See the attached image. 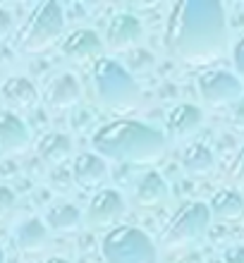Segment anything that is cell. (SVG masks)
Instances as JSON below:
<instances>
[{"label": "cell", "mask_w": 244, "mask_h": 263, "mask_svg": "<svg viewBox=\"0 0 244 263\" xmlns=\"http://www.w3.org/2000/svg\"><path fill=\"white\" fill-rule=\"evenodd\" d=\"M165 43L189 65L216 63L228 48V20L218 0H180L167 17Z\"/></svg>", "instance_id": "6da1fadb"}, {"label": "cell", "mask_w": 244, "mask_h": 263, "mask_svg": "<svg viewBox=\"0 0 244 263\" xmlns=\"http://www.w3.org/2000/svg\"><path fill=\"white\" fill-rule=\"evenodd\" d=\"M93 153L101 158L120 160V163H137L148 165L163 158L165 153V137L151 125L141 120H112L98 127L96 134L91 137Z\"/></svg>", "instance_id": "7a4b0ae2"}, {"label": "cell", "mask_w": 244, "mask_h": 263, "mask_svg": "<svg viewBox=\"0 0 244 263\" xmlns=\"http://www.w3.org/2000/svg\"><path fill=\"white\" fill-rule=\"evenodd\" d=\"M91 82H93L98 103L112 112H129L141 98L139 84L112 58H101L93 65Z\"/></svg>", "instance_id": "3957f363"}, {"label": "cell", "mask_w": 244, "mask_h": 263, "mask_svg": "<svg viewBox=\"0 0 244 263\" xmlns=\"http://www.w3.org/2000/svg\"><path fill=\"white\" fill-rule=\"evenodd\" d=\"M65 29V10L58 0H43L29 12L17 34V46L22 53L36 55L46 53L58 43Z\"/></svg>", "instance_id": "277c9868"}, {"label": "cell", "mask_w": 244, "mask_h": 263, "mask_svg": "<svg viewBox=\"0 0 244 263\" xmlns=\"http://www.w3.org/2000/svg\"><path fill=\"white\" fill-rule=\"evenodd\" d=\"M105 263H158V249L144 230L118 225L105 232L101 242Z\"/></svg>", "instance_id": "5b68a950"}, {"label": "cell", "mask_w": 244, "mask_h": 263, "mask_svg": "<svg viewBox=\"0 0 244 263\" xmlns=\"http://www.w3.org/2000/svg\"><path fill=\"white\" fill-rule=\"evenodd\" d=\"M209 225H211L209 203H203V201H187V203H182L170 215V220L165 222V228L161 232V239L170 249H182V247L199 242L206 235Z\"/></svg>", "instance_id": "8992f818"}, {"label": "cell", "mask_w": 244, "mask_h": 263, "mask_svg": "<svg viewBox=\"0 0 244 263\" xmlns=\"http://www.w3.org/2000/svg\"><path fill=\"white\" fill-rule=\"evenodd\" d=\"M199 96L211 108H228L244 96V84L237 74L228 69H206L196 79Z\"/></svg>", "instance_id": "52a82bcc"}, {"label": "cell", "mask_w": 244, "mask_h": 263, "mask_svg": "<svg viewBox=\"0 0 244 263\" xmlns=\"http://www.w3.org/2000/svg\"><path fill=\"white\" fill-rule=\"evenodd\" d=\"M127 211L125 196L120 194L118 189L105 187L98 189L96 194L91 196L89 208H86V222L91 228H118V222L122 220V215Z\"/></svg>", "instance_id": "ba28073f"}, {"label": "cell", "mask_w": 244, "mask_h": 263, "mask_svg": "<svg viewBox=\"0 0 244 263\" xmlns=\"http://www.w3.org/2000/svg\"><path fill=\"white\" fill-rule=\"evenodd\" d=\"M60 50H63V58L70 60L72 65H96L101 58H103L105 43L101 41V36L93 31V29H74L63 39L60 43Z\"/></svg>", "instance_id": "9c48e42d"}, {"label": "cell", "mask_w": 244, "mask_h": 263, "mask_svg": "<svg viewBox=\"0 0 244 263\" xmlns=\"http://www.w3.org/2000/svg\"><path fill=\"white\" fill-rule=\"evenodd\" d=\"M141 36H144V27H141L139 17L129 12H120L105 27V46L115 53H122V50L134 48L141 41Z\"/></svg>", "instance_id": "30bf717a"}, {"label": "cell", "mask_w": 244, "mask_h": 263, "mask_svg": "<svg viewBox=\"0 0 244 263\" xmlns=\"http://www.w3.org/2000/svg\"><path fill=\"white\" fill-rule=\"evenodd\" d=\"M201 125H203V112H201V108L194 103L175 105L165 118V129L175 141L194 137L196 132L201 129Z\"/></svg>", "instance_id": "8fae6325"}, {"label": "cell", "mask_w": 244, "mask_h": 263, "mask_svg": "<svg viewBox=\"0 0 244 263\" xmlns=\"http://www.w3.org/2000/svg\"><path fill=\"white\" fill-rule=\"evenodd\" d=\"M79 98H82V86H79L77 77L70 72L58 74L43 91V101L53 110H70L79 103Z\"/></svg>", "instance_id": "7c38bea8"}, {"label": "cell", "mask_w": 244, "mask_h": 263, "mask_svg": "<svg viewBox=\"0 0 244 263\" xmlns=\"http://www.w3.org/2000/svg\"><path fill=\"white\" fill-rule=\"evenodd\" d=\"M29 141L27 122L12 110H0V148L5 153H22L29 148Z\"/></svg>", "instance_id": "4fadbf2b"}, {"label": "cell", "mask_w": 244, "mask_h": 263, "mask_svg": "<svg viewBox=\"0 0 244 263\" xmlns=\"http://www.w3.org/2000/svg\"><path fill=\"white\" fill-rule=\"evenodd\" d=\"M72 177H74L79 187L96 189L108 177V163L98 153H79L74 163H72Z\"/></svg>", "instance_id": "5bb4252c"}, {"label": "cell", "mask_w": 244, "mask_h": 263, "mask_svg": "<svg viewBox=\"0 0 244 263\" xmlns=\"http://www.w3.org/2000/svg\"><path fill=\"white\" fill-rule=\"evenodd\" d=\"M0 96L14 110H29L39 103V89L27 77H7L0 86Z\"/></svg>", "instance_id": "9a60e30c"}, {"label": "cell", "mask_w": 244, "mask_h": 263, "mask_svg": "<svg viewBox=\"0 0 244 263\" xmlns=\"http://www.w3.org/2000/svg\"><path fill=\"white\" fill-rule=\"evenodd\" d=\"M170 189H167V182L163 180V175L158 170H148L139 177L137 187H134V201L137 206L141 208H156L165 203Z\"/></svg>", "instance_id": "2e32d148"}, {"label": "cell", "mask_w": 244, "mask_h": 263, "mask_svg": "<svg viewBox=\"0 0 244 263\" xmlns=\"http://www.w3.org/2000/svg\"><path fill=\"white\" fill-rule=\"evenodd\" d=\"M14 242L20 244L22 251L27 254H36V251H43L50 242V230L46 225V220L41 218H27L17 225V232H14Z\"/></svg>", "instance_id": "e0dca14e"}, {"label": "cell", "mask_w": 244, "mask_h": 263, "mask_svg": "<svg viewBox=\"0 0 244 263\" xmlns=\"http://www.w3.org/2000/svg\"><path fill=\"white\" fill-rule=\"evenodd\" d=\"M209 211H211V218H216V220L235 222L239 218H244V196L239 194L237 189H230V187L218 189L209 203Z\"/></svg>", "instance_id": "ac0fdd59"}, {"label": "cell", "mask_w": 244, "mask_h": 263, "mask_svg": "<svg viewBox=\"0 0 244 263\" xmlns=\"http://www.w3.org/2000/svg\"><path fill=\"white\" fill-rule=\"evenodd\" d=\"M36 153L48 165H63L72 156V139L63 132H46L36 141Z\"/></svg>", "instance_id": "d6986e66"}, {"label": "cell", "mask_w": 244, "mask_h": 263, "mask_svg": "<svg viewBox=\"0 0 244 263\" xmlns=\"http://www.w3.org/2000/svg\"><path fill=\"white\" fill-rule=\"evenodd\" d=\"M182 167L189 177H209L216 167V156L206 144L194 141L182 151Z\"/></svg>", "instance_id": "ffe728a7"}, {"label": "cell", "mask_w": 244, "mask_h": 263, "mask_svg": "<svg viewBox=\"0 0 244 263\" xmlns=\"http://www.w3.org/2000/svg\"><path fill=\"white\" fill-rule=\"evenodd\" d=\"M46 225L55 232H74L82 225V211L74 203H58L48 211Z\"/></svg>", "instance_id": "44dd1931"}, {"label": "cell", "mask_w": 244, "mask_h": 263, "mask_svg": "<svg viewBox=\"0 0 244 263\" xmlns=\"http://www.w3.org/2000/svg\"><path fill=\"white\" fill-rule=\"evenodd\" d=\"M14 203H17L14 192L7 187V184H0V220H3L5 215H10V211L14 208Z\"/></svg>", "instance_id": "7402d4cb"}, {"label": "cell", "mask_w": 244, "mask_h": 263, "mask_svg": "<svg viewBox=\"0 0 244 263\" xmlns=\"http://www.w3.org/2000/svg\"><path fill=\"white\" fill-rule=\"evenodd\" d=\"M230 177H232V182H235V184L244 187V144H242V148L237 151L235 160H232V165H230Z\"/></svg>", "instance_id": "603a6c76"}, {"label": "cell", "mask_w": 244, "mask_h": 263, "mask_svg": "<svg viewBox=\"0 0 244 263\" xmlns=\"http://www.w3.org/2000/svg\"><path fill=\"white\" fill-rule=\"evenodd\" d=\"M232 60H235V69H237V77L242 79L244 84V36L235 43V48H232Z\"/></svg>", "instance_id": "cb8c5ba5"}, {"label": "cell", "mask_w": 244, "mask_h": 263, "mask_svg": "<svg viewBox=\"0 0 244 263\" xmlns=\"http://www.w3.org/2000/svg\"><path fill=\"white\" fill-rule=\"evenodd\" d=\"M230 122L235 129H242L244 132V96L239 98L237 103L232 105V110H230Z\"/></svg>", "instance_id": "d4e9b609"}, {"label": "cell", "mask_w": 244, "mask_h": 263, "mask_svg": "<svg viewBox=\"0 0 244 263\" xmlns=\"http://www.w3.org/2000/svg\"><path fill=\"white\" fill-rule=\"evenodd\" d=\"M12 27H14L12 14L7 12L5 7H0V41H5L7 36L12 34Z\"/></svg>", "instance_id": "484cf974"}, {"label": "cell", "mask_w": 244, "mask_h": 263, "mask_svg": "<svg viewBox=\"0 0 244 263\" xmlns=\"http://www.w3.org/2000/svg\"><path fill=\"white\" fill-rule=\"evenodd\" d=\"M223 263H244V247H230L225 251Z\"/></svg>", "instance_id": "4316f807"}, {"label": "cell", "mask_w": 244, "mask_h": 263, "mask_svg": "<svg viewBox=\"0 0 244 263\" xmlns=\"http://www.w3.org/2000/svg\"><path fill=\"white\" fill-rule=\"evenodd\" d=\"M46 263H70L67 258H60V256H53V258H48Z\"/></svg>", "instance_id": "83f0119b"}, {"label": "cell", "mask_w": 244, "mask_h": 263, "mask_svg": "<svg viewBox=\"0 0 244 263\" xmlns=\"http://www.w3.org/2000/svg\"><path fill=\"white\" fill-rule=\"evenodd\" d=\"M0 263H7V258H5V251H3V247H0Z\"/></svg>", "instance_id": "f1b7e54d"}]
</instances>
